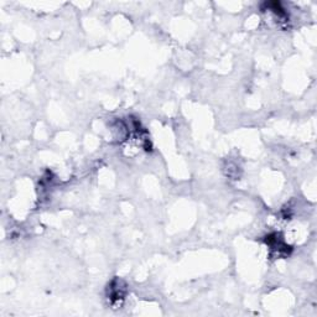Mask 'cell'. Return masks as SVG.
Wrapping results in <instances>:
<instances>
[{"mask_svg":"<svg viewBox=\"0 0 317 317\" xmlns=\"http://www.w3.org/2000/svg\"><path fill=\"white\" fill-rule=\"evenodd\" d=\"M124 292H125V288L120 280H114L108 286V296L112 303L120 302L124 299Z\"/></svg>","mask_w":317,"mask_h":317,"instance_id":"cell-1","label":"cell"}]
</instances>
